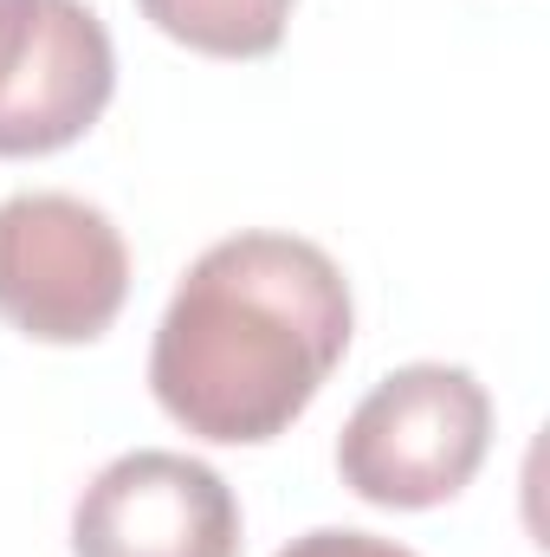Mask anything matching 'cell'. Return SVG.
<instances>
[{
  "label": "cell",
  "instance_id": "7",
  "mask_svg": "<svg viewBox=\"0 0 550 557\" xmlns=\"http://www.w3.org/2000/svg\"><path fill=\"white\" fill-rule=\"evenodd\" d=\"M278 557H414V552L396 545V539H370V532H337V525H324V532L291 539Z\"/></svg>",
  "mask_w": 550,
  "mask_h": 557
},
{
  "label": "cell",
  "instance_id": "3",
  "mask_svg": "<svg viewBox=\"0 0 550 557\" xmlns=\"http://www.w3.org/2000/svg\"><path fill=\"white\" fill-rule=\"evenodd\" d=\"M130 298L117 221L78 195L33 188L0 201V318L33 344H91Z\"/></svg>",
  "mask_w": 550,
  "mask_h": 557
},
{
  "label": "cell",
  "instance_id": "8",
  "mask_svg": "<svg viewBox=\"0 0 550 557\" xmlns=\"http://www.w3.org/2000/svg\"><path fill=\"white\" fill-rule=\"evenodd\" d=\"M39 7L46 0H0V91H7V78L20 72V59L39 33Z\"/></svg>",
  "mask_w": 550,
  "mask_h": 557
},
{
  "label": "cell",
  "instance_id": "1",
  "mask_svg": "<svg viewBox=\"0 0 550 557\" xmlns=\"http://www.w3.org/2000/svg\"><path fill=\"white\" fill-rule=\"evenodd\" d=\"M350 324V285L317 240L234 234L175 285L149 344V389L188 434L260 447L317 403Z\"/></svg>",
  "mask_w": 550,
  "mask_h": 557
},
{
  "label": "cell",
  "instance_id": "4",
  "mask_svg": "<svg viewBox=\"0 0 550 557\" xmlns=\"http://www.w3.org/2000/svg\"><path fill=\"white\" fill-rule=\"evenodd\" d=\"M72 557H240V499L208 460L117 454L72 506Z\"/></svg>",
  "mask_w": 550,
  "mask_h": 557
},
{
  "label": "cell",
  "instance_id": "6",
  "mask_svg": "<svg viewBox=\"0 0 550 557\" xmlns=\"http://www.w3.org/2000/svg\"><path fill=\"white\" fill-rule=\"evenodd\" d=\"M137 7L155 33H168L188 52L266 59V52H278L298 0H137Z\"/></svg>",
  "mask_w": 550,
  "mask_h": 557
},
{
  "label": "cell",
  "instance_id": "5",
  "mask_svg": "<svg viewBox=\"0 0 550 557\" xmlns=\"http://www.w3.org/2000/svg\"><path fill=\"white\" fill-rule=\"evenodd\" d=\"M117 91V52L85 0H46L20 72L0 91V156H52L78 143Z\"/></svg>",
  "mask_w": 550,
  "mask_h": 557
},
{
  "label": "cell",
  "instance_id": "2",
  "mask_svg": "<svg viewBox=\"0 0 550 557\" xmlns=\"http://www.w3.org/2000/svg\"><path fill=\"white\" fill-rule=\"evenodd\" d=\"M492 447V396L460 363H409L383 376L343 421L337 473L357 499L427 512L466 493Z\"/></svg>",
  "mask_w": 550,
  "mask_h": 557
}]
</instances>
